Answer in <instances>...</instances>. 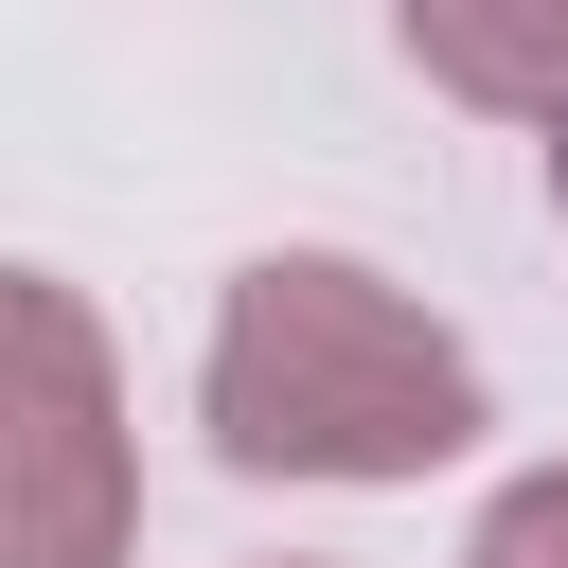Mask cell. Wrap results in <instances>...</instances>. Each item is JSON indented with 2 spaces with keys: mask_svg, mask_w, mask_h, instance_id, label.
<instances>
[{
  "mask_svg": "<svg viewBox=\"0 0 568 568\" xmlns=\"http://www.w3.org/2000/svg\"><path fill=\"white\" fill-rule=\"evenodd\" d=\"M550 213H568V124H550Z\"/></svg>",
  "mask_w": 568,
  "mask_h": 568,
  "instance_id": "obj_5",
  "label": "cell"
},
{
  "mask_svg": "<svg viewBox=\"0 0 568 568\" xmlns=\"http://www.w3.org/2000/svg\"><path fill=\"white\" fill-rule=\"evenodd\" d=\"M390 36L426 53V89L497 124H568V0H390Z\"/></svg>",
  "mask_w": 568,
  "mask_h": 568,
  "instance_id": "obj_3",
  "label": "cell"
},
{
  "mask_svg": "<svg viewBox=\"0 0 568 568\" xmlns=\"http://www.w3.org/2000/svg\"><path fill=\"white\" fill-rule=\"evenodd\" d=\"M195 408L248 479H426L479 444V355L355 248H266L213 302Z\"/></svg>",
  "mask_w": 568,
  "mask_h": 568,
  "instance_id": "obj_1",
  "label": "cell"
},
{
  "mask_svg": "<svg viewBox=\"0 0 568 568\" xmlns=\"http://www.w3.org/2000/svg\"><path fill=\"white\" fill-rule=\"evenodd\" d=\"M462 568H568V462H532V479L462 532Z\"/></svg>",
  "mask_w": 568,
  "mask_h": 568,
  "instance_id": "obj_4",
  "label": "cell"
},
{
  "mask_svg": "<svg viewBox=\"0 0 568 568\" xmlns=\"http://www.w3.org/2000/svg\"><path fill=\"white\" fill-rule=\"evenodd\" d=\"M124 550H142L124 355L53 266H0V568H124Z\"/></svg>",
  "mask_w": 568,
  "mask_h": 568,
  "instance_id": "obj_2",
  "label": "cell"
}]
</instances>
